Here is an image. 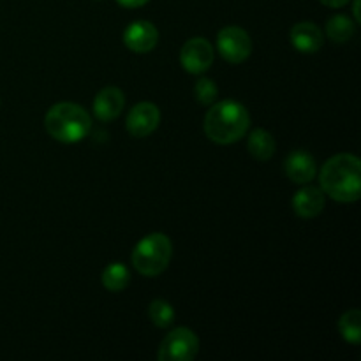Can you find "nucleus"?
<instances>
[{
  "label": "nucleus",
  "instance_id": "423d86ee",
  "mask_svg": "<svg viewBox=\"0 0 361 361\" xmlns=\"http://www.w3.org/2000/svg\"><path fill=\"white\" fill-rule=\"evenodd\" d=\"M217 49L229 63H242L252 53V41L240 27H226L217 34Z\"/></svg>",
  "mask_w": 361,
  "mask_h": 361
},
{
  "label": "nucleus",
  "instance_id": "f8f14e48",
  "mask_svg": "<svg viewBox=\"0 0 361 361\" xmlns=\"http://www.w3.org/2000/svg\"><path fill=\"white\" fill-rule=\"evenodd\" d=\"M291 44L298 49L300 53H316L319 51V48L323 46L324 37L321 28L317 27L312 21H302V23H296L291 28Z\"/></svg>",
  "mask_w": 361,
  "mask_h": 361
},
{
  "label": "nucleus",
  "instance_id": "7ed1b4c3",
  "mask_svg": "<svg viewBox=\"0 0 361 361\" xmlns=\"http://www.w3.org/2000/svg\"><path fill=\"white\" fill-rule=\"evenodd\" d=\"M49 136L62 143H78L92 129V118L87 109L74 102H59L51 106L44 118Z\"/></svg>",
  "mask_w": 361,
  "mask_h": 361
},
{
  "label": "nucleus",
  "instance_id": "f257e3e1",
  "mask_svg": "<svg viewBox=\"0 0 361 361\" xmlns=\"http://www.w3.org/2000/svg\"><path fill=\"white\" fill-rule=\"evenodd\" d=\"M321 190L338 201L355 203L361 196V162L356 155L338 154L321 168Z\"/></svg>",
  "mask_w": 361,
  "mask_h": 361
},
{
  "label": "nucleus",
  "instance_id": "a211bd4d",
  "mask_svg": "<svg viewBox=\"0 0 361 361\" xmlns=\"http://www.w3.org/2000/svg\"><path fill=\"white\" fill-rule=\"evenodd\" d=\"M148 316L157 328H168L175 321V309L166 300H154L148 307Z\"/></svg>",
  "mask_w": 361,
  "mask_h": 361
},
{
  "label": "nucleus",
  "instance_id": "f03ea898",
  "mask_svg": "<svg viewBox=\"0 0 361 361\" xmlns=\"http://www.w3.org/2000/svg\"><path fill=\"white\" fill-rule=\"evenodd\" d=\"M250 127V115L243 104L236 101H221L204 115V134L214 143L231 145L240 141Z\"/></svg>",
  "mask_w": 361,
  "mask_h": 361
},
{
  "label": "nucleus",
  "instance_id": "f3484780",
  "mask_svg": "<svg viewBox=\"0 0 361 361\" xmlns=\"http://www.w3.org/2000/svg\"><path fill=\"white\" fill-rule=\"evenodd\" d=\"M338 331H341L342 338L349 344H360L361 341V312L353 309L342 314L341 321H338Z\"/></svg>",
  "mask_w": 361,
  "mask_h": 361
},
{
  "label": "nucleus",
  "instance_id": "39448f33",
  "mask_svg": "<svg viewBox=\"0 0 361 361\" xmlns=\"http://www.w3.org/2000/svg\"><path fill=\"white\" fill-rule=\"evenodd\" d=\"M200 351V341L189 328H176L161 342L157 358L161 361H192Z\"/></svg>",
  "mask_w": 361,
  "mask_h": 361
},
{
  "label": "nucleus",
  "instance_id": "9b49d317",
  "mask_svg": "<svg viewBox=\"0 0 361 361\" xmlns=\"http://www.w3.org/2000/svg\"><path fill=\"white\" fill-rule=\"evenodd\" d=\"M286 175L293 183H309L316 178L317 166L310 154L303 150H295L286 157Z\"/></svg>",
  "mask_w": 361,
  "mask_h": 361
},
{
  "label": "nucleus",
  "instance_id": "6ab92c4d",
  "mask_svg": "<svg viewBox=\"0 0 361 361\" xmlns=\"http://www.w3.org/2000/svg\"><path fill=\"white\" fill-rule=\"evenodd\" d=\"M196 99L200 101V104L203 106H210L214 104V101L217 99V85L214 83L212 80H208V78H200V80L196 81Z\"/></svg>",
  "mask_w": 361,
  "mask_h": 361
},
{
  "label": "nucleus",
  "instance_id": "4be33fe9",
  "mask_svg": "<svg viewBox=\"0 0 361 361\" xmlns=\"http://www.w3.org/2000/svg\"><path fill=\"white\" fill-rule=\"evenodd\" d=\"M353 11H355L356 23H360V21H361V14H360V0H355V7H353Z\"/></svg>",
  "mask_w": 361,
  "mask_h": 361
},
{
  "label": "nucleus",
  "instance_id": "aec40b11",
  "mask_svg": "<svg viewBox=\"0 0 361 361\" xmlns=\"http://www.w3.org/2000/svg\"><path fill=\"white\" fill-rule=\"evenodd\" d=\"M116 2L122 7H127V9H134V7L145 6V4L150 2V0H116Z\"/></svg>",
  "mask_w": 361,
  "mask_h": 361
},
{
  "label": "nucleus",
  "instance_id": "2eb2a0df",
  "mask_svg": "<svg viewBox=\"0 0 361 361\" xmlns=\"http://www.w3.org/2000/svg\"><path fill=\"white\" fill-rule=\"evenodd\" d=\"M356 23L349 20L344 14L330 18L326 23V35L334 42H348L349 39L355 37Z\"/></svg>",
  "mask_w": 361,
  "mask_h": 361
},
{
  "label": "nucleus",
  "instance_id": "ddd939ff",
  "mask_svg": "<svg viewBox=\"0 0 361 361\" xmlns=\"http://www.w3.org/2000/svg\"><path fill=\"white\" fill-rule=\"evenodd\" d=\"M324 192L317 187H305L293 196V210L302 219H314L324 210Z\"/></svg>",
  "mask_w": 361,
  "mask_h": 361
},
{
  "label": "nucleus",
  "instance_id": "dca6fc26",
  "mask_svg": "<svg viewBox=\"0 0 361 361\" xmlns=\"http://www.w3.org/2000/svg\"><path fill=\"white\" fill-rule=\"evenodd\" d=\"M130 274L126 264L113 263L102 271V286L111 293H120L129 286Z\"/></svg>",
  "mask_w": 361,
  "mask_h": 361
},
{
  "label": "nucleus",
  "instance_id": "20e7f679",
  "mask_svg": "<svg viewBox=\"0 0 361 361\" xmlns=\"http://www.w3.org/2000/svg\"><path fill=\"white\" fill-rule=\"evenodd\" d=\"M171 256V240L162 233H152L134 247L133 264L143 277H157L168 268Z\"/></svg>",
  "mask_w": 361,
  "mask_h": 361
},
{
  "label": "nucleus",
  "instance_id": "6e6552de",
  "mask_svg": "<svg viewBox=\"0 0 361 361\" xmlns=\"http://www.w3.org/2000/svg\"><path fill=\"white\" fill-rule=\"evenodd\" d=\"M161 122V111L154 102H140L129 111L126 120L127 130L134 137H147Z\"/></svg>",
  "mask_w": 361,
  "mask_h": 361
},
{
  "label": "nucleus",
  "instance_id": "412c9836",
  "mask_svg": "<svg viewBox=\"0 0 361 361\" xmlns=\"http://www.w3.org/2000/svg\"><path fill=\"white\" fill-rule=\"evenodd\" d=\"M319 2H323L328 7H334V9H338V7H344L349 0H319Z\"/></svg>",
  "mask_w": 361,
  "mask_h": 361
},
{
  "label": "nucleus",
  "instance_id": "1a4fd4ad",
  "mask_svg": "<svg viewBox=\"0 0 361 361\" xmlns=\"http://www.w3.org/2000/svg\"><path fill=\"white\" fill-rule=\"evenodd\" d=\"M159 41V32L150 21H133L123 32V44L134 53H148L155 48Z\"/></svg>",
  "mask_w": 361,
  "mask_h": 361
},
{
  "label": "nucleus",
  "instance_id": "9d476101",
  "mask_svg": "<svg viewBox=\"0 0 361 361\" xmlns=\"http://www.w3.org/2000/svg\"><path fill=\"white\" fill-rule=\"evenodd\" d=\"M123 106H126L123 92L116 87H106L95 95L94 115L101 122H113L120 116Z\"/></svg>",
  "mask_w": 361,
  "mask_h": 361
},
{
  "label": "nucleus",
  "instance_id": "4468645a",
  "mask_svg": "<svg viewBox=\"0 0 361 361\" xmlns=\"http://www.w3.org/2000/svg\"><path fill=\"white\" fill-rule=\"evenodd\" d=\"M247 148L256 161H268L275 154V140L268 130L256 129L250 133Z\"/></svg>",
  "mask_w": 361,
  "mask_h": 361
},
{
  "label": "nucleus",
  "instance_id": "0eeeda50",
  "mask_svg": "<svg viewBox=\"0 0 361 361\" xmlns=\"http://www.w3.org/2000/svg\"><path fill=\"white\" fill-rule=\"evenodd\" d=\"M180 63L190 74H203L214 63V48L203 37H192L182 46Z\"/></svg>",
  "mask_w": 361,
  "mask_h": 361
}]
</instances>
